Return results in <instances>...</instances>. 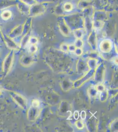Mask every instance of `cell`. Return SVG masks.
Wrapping results in <instances>:
<instances>
[{"label": "cell", "instance_id": "cb8c5ba5", "mask_svg": "<svg viewBox=\"0 0 118 132\" xmlns=\"http://www.w3.org/2000/svg\"><path fill=\"white\" fill-rule=\"evenodd\" d=\"M110 128L112 131H118V120L116 119L111 123Z\"/></svg>", "mask_w": 118, "mask_h": 132}, {"label": "cell", "instance_id": "484cf974", "mask_svg": "<svg viewBox=\"0 0 118 132\" xmlns=\"http://www.w3.org/2000/svg\"><path fill=\"white\" fill-rule=\"evenodd\" d=\"M60 48L64 52L67 53L68 52V45L66 43H63L60 45Z\"/></svg>", "mask_w": 118, "mask_h": 132}, {"label": "cell", "instance_id": "5b68a950", "mask_svg": "<svg viewBox=\"0 0 118 132\" xmlns=\"http://www.w3.org/2000/svg\"><path fill=\"white\" fill-rule=\"evenodd\" d=\"M46 10V8L45 3L36 2L30 6L29 13L32 16H37L44 14Z\"/></svg>", "mask_w": 118, "mask_h": 132}, {"label": "cell", "instance_id": "ba28073f", "mask_svg": "<svg viewBox=\"0 0 118 132\" xmlns=\"http://www.w3.org/2000/svg\"><path fill=\"white\" fill-rule=\"evenodd\" d=\"M95 70H90L86 73L81 78L77 80L73 83V86L75 88H79L85 83L88 81L93 77Z\"/></svg>", "mask_w": 118, "mask_h": 132}, {"label": "cell", "instance_id": "8fae6325", "mask_svg": "<svg viewBox=\"0 0 118 132\" xmlns=\"http://www.w3.org/2000/svg\"><path fill=\"white\" fill-rule=\"evenodd\" d=\"M36 60V58L33 54L24 55L20 59V62L22 66L27 67L33 64Z\"/></svg>", "mask_w": 118, "mask_h": 132}, {"label": "cell", "instance_id": "52a82bcc", "mask_svg": "<svg viewBox=\"0 0 118 132\" xmlns=\"http://www.w3.org/2000/svg\"><path fill=\"white\" fill-rule=\"evenodd\" d=\"M99 46V50L102 53L108 54L113 48V42L110 39H104L100 42Z\"/></svg>", "mask_w": 118, "mask_h": 132}, {"label": "cell", "instance_id": "d6986e66", "mask_svg": "<svg viewBox=\"0 0 118 132\" xmlns=\"http://www.w3.org/2000/svg\"><path fill=\"white\" fill-rule=\"evenodd\" d=\"M89 96L90 98H94L97 96V92L95 86H91L89 87L87 91Z\"/></svg>", "mask_w": 118, "mask_h": 132}, {"label": "cell", "instance_id": "7402d4cb", "mask_svg": "<svg viewBox=\"0 0 118 132\" xmlns=\"http://www.w3.org/2000/svg\"><path fill=\"white\" fill-rule=\"evenodd\" d=\"M38 48L36 45H30L28 47L29 53L31 54H34L37 52Z\"/></svg>", "mask_w": 118, "mask_h": 132}, {"label": "cell", "instance_id": "f1b7e54d", "mask_svg": "<svg viewBox=\"0 0 118 132\" xmlns=\"http://www.w3.org/2000/svg\"><path fill=\"white\" fill-rule=\"evenodd\" d=\"M38 42V40L36 37H30L29 40L28 44L30 45H36Z\"/></svg>", "mask_w": 118, "mask_h": 132}, {"label": "cell", "instance_id": "603a6c76", "mask_svg": "<svg viewBox=\"0 0 118 132\" xmlns=\"http://www.w3.org/2000/svg\"><path fill=\"white\" fill-rule=\"evenodd\" d=\"M84 42L82 39H76L75 40L74 45L75 46L76 48H82V46H83Z\"/></svg>", "mask_w": 118, "mask_h": 132}, {"label": "cell", "instance_id": "74e56055", "mask_svg": "<svg viewBox=\"0 0 118 132\" xmlns=\"http://www.w3.org/2000/svg\"><path fill=\"white\" fill-rule=\"evenodd\" d=\"M103 1H107V0H103Z\"/></svg>", "mask_w": 118, "mask_h": 132}, {"label": "cell", "instance_id": "d6a6232c", "mask_svg": "<svg viewBox=\"0 0 118 132\" xmlns=\"http://www.w3.org/2000/svg\"><path fill=\"white\" fill-rule=\"evenodd\" d=\"M32 106L36 108H39L40 106V102L37 99H34L32 101Z\"/></svg>", "mask_w": 118, "mask_h": 132}, {"label": "cell", "instance_id": "6da1fadb", "mask_svg": "<svg viewBox=\"0 0 118 132\" xmlns=\"http://www.w3.org/2000/svg\"><path fill=\"white\" fill-rule=\"evenodd\" d=\"M63 17L66 24L72 31L78 29H84V20L80 13L75 12Z\"/></svg>", "mask_w": 118, "mask_h": 132}, {"label": "cell", "instance_id": "9a60e30c", "mask_svg": "<svg viewBox=\"0 0 118 132\" xmlns=\"http://www.w3.org/2000/svg\"><path fill=\"white\" fill-rule=\"evenodd\" d=\"M83 17L84 20V29L86 33L89 35L93 30L92 17L85 16Z\"/></svg>", "mask_w": 118, "mask_h": 132}, {"label": "cell", "instance_id": "1f68e13d", "mask_svg": "<svg viewBox=\"0 0 118 132\" xmlns=\"http://www.w3.org/2000/svg\"><path fill=\"white\" fill-rule=\"evenodd\" d=\"M74 53L78 56H81L82 55V54H83V50H82V48H76V50H75Z\"/></svg>", "mask_w": 118, "mask_h": 132}, {"label": "cell", "instance_id": "3957f363", "mask_svg": "<svg viewBox=\"0 0 118 132\" xmlns=\"http://www.w3.org/2000/svg\"><path fill=\"white\" fill-rule=\"evenodd\" d=\"M14 59V53L12 51L7 54L4 59L2 64V72L3 75L5 76L12 68Z\"/></svg>", "mask_w": 118, "mask_h": 132}, {"label": "cell", "instance_id": "4316f807", "mask_svg": "<svg viewBox=\"0 0 118 132\" xmlns=\"http://www.w3.org/2000/svg\"><path fill=\"white\" fill-rule=\"evenodd\" d=\"M75 125L78 129H82L84 128V124L82 120H78L76 122Z\"/></svg>", "mask_w": 118, "mask_h": 132}, {"label": "cell", "instance_id": "f546056e", "mask_svg": "<svg viewBox=\"0 0 118 132\" xmlns=\"http://www.w3.org/2000/svg\"><path fill=\"white\" fill-rule=\"evenodd\" d=\"M11 15V13L10 12H9V11L4 12L2 14V17L5 20L9 19Z\"/></svg>", "mask_w": 118, "mask_h": 132}, {"label": "cell", "instance_id": "ffe728a7", "mask_svg": "<svg viewBox=\"0 0 118 132\" xmlns=\"http://www.w3.org/2000/svg\"><path fill=\"white\" fill-rule=\"evenodd\" d=\"M100 94L99 96V98L100 101L102 102H105L108 100V97L109 96L108 90L105 89V90L100 93Z\"/></svg>", "mask_w": 118, "mask_h": 132}, {"label": "cell", "instance_id": "2e32d148", "mask_svg": "<svg viewBox=\"0 0 118 132\" xmlns=\"http://www.w3.org/2000/svg\"><path fill=\"white\" fill-rule=\"evenodd\" d=\"M77 69L78 73L79 74L83 73L84 72H85L86 71H88L90 70L88 66L87 62L82 59H79V60L78 61Z\"/></svg>", "mask_w": 118, "mask_h": 132}, {"label": "cell", "instance_id": "44dd1931", "mask_svg": "<svg viewBox=\"0 0 118 132\" xmlns=\"http://www.w3.org/2000/svg\"><path fill=\"white\" fill-rule=\"evenodd\" d=\"M6 43L7 44V46L12 50H18L20 48L19 46L15 43V42H13L10 40L7 39Z\"/></svg>", "mask_w": 118, "mask_h": 132}, {"label": "cell", "instance_id": "83f0119b", "mask_svg": "<svg viewBox=\"0 0 118 132\" xmlns=\"http://www.w3.org/2000/svg\"><path fill=\"white\" fill-rule=\"evenodd\" d=\"M30 37L29 36L26 35L24 38H23L22 42H21V46L22 47L25 46L27 43H28Z\"/></svg>", "mask_w": 118, "mask_h": 132}, {"label": "cell", "instance_id": "7a4b0ae2", "mask_svg": "<svg viewBox=\"0 0 118 132\" xmlns=\"http://www.w3.org/2000/svg\"><path fill=\"white\" fill-rule=\"evenodd\" d=\"M77 9V4L70 0L62 2L57 6L55 12L57 15L61 16L70 15L75 13V10Z\"/></svg>", "mask_w": 118, "mask_h": 132}, {"label": "cell", "instance_id": "d590c367", "mask_svg": "<svg viewBox=\"0 0 118 132\" xmlns=\"http://www.w3.org/2000/svg\"><path fill=\"white\" fill-rule=\"evenodd\" d=\"M79 116H80V114H79V111H75L74 113L73 117L75 119V120H78L79 119Z\"/></svg>", "mask_w": 118, "mask_h": 132}, {"label": "cell", "instance_id": "4fadbf2b", "mask_svg": "<svg viewBox=\"0 0 118 132\" xmlns=\"http://www.w3.org/2000/svg\"><path fill=\"white\" fill-rule=\"evenodd\" d=\"M40 114V109L32 106L27 111V119L29 121H34L36 120Z\"/></svg>", "mask_w": 118, "mask_h": 132}, {"label": "cell", "instance_id": "8992f818", "mask_svg": "<svg viewBox=\"0 0 118 132\" xmlns=\"http://www.w3.org/2000/svg\"><path fill=\"white\" fill-rule=\"evenodd\" d=\"M9 95L12 100L17 105L23 109H27V100L26 98L15 92L9 91Z\"/></svg>", "mask_w": 118, "mask_h": 132}, {"label": "cell", "instance_id": "4dcf8cb0", "mask_svg": "<svg viewBox=\"0 0 118 132\" xmlns=\"http://www.w3.org/2000/svg\"><path fill=\"white\" fill-rule=\"evenodd\" d=\"M35 1L36 2H38V3L47 4L48 3L55 2L58 1V0H35Z\"/></svg>", "mask_w": 118, "mask_h": 132}, {"label": "cell", "instance_id": "5bb4252c", "mask_svg": "<svg viewBox=\"0 0 118 132\" xmlns=\"http://www.w3.org/2000/svg\"><path fill=\"white\" fill-rule=\"evenodd\" d=\"M94 2L93 0H80L77 4V7L79 10H83L84 9L94 6Z\"/></svg>", "mask_w": 118, "mask_h": 132}, {"label": "cell", "instance_id": "30bf717a", "mask_svg": "<svg viewBox=\"0 0 118 132\" xmlns=\"http://www.w3.org/2000/svg\"><path fill=\"white\" fill-rule=\"evenodd\" d=\"M87 42L93 51L97 50V31L94 29H93L91 33L89 35Z\"/></svg>", "mask_w": 118, "mask_h": 132}, {"label": "cell", "instance_id": "277c9868", "mask_svg": "<svg viewBox=\"0 0 118 132\" xmlns=\"http://www.w3.org/2000/svg\"><path fill=\"white\" fill-rule=\"evenodd\" d=\"M106 67L103 63L98 65L96 68L94 73V81L97 84L103 83L105 80L106 72Z\"/></svg>", "mask_w": 118, "mask_h": 132}, {"label": "cell", "instance_id": "7c38bea8", "mask_svg": "<svg viewBox=\"0 0 118 132\" xmlns=\"http://www.w3.org/2000/svg\"><path fill=\"white\" fill-rule=\"evenodd\" d=\"M108 14L104 11H94L92 16L93 20L101 21L105 23L108 20Z\"/></svg>", "mask_w": 118, "mask_h": 132}, {"label": "cell", "instance_id": "d4e9b609", "mask_svg": "<svg viewBox=\"0 0 118 132\" xmlns=\"http://www.w3.org/2000/svg\"><path fill=\"white\" fill-rule=\"evenodd\" d=\"M96 89L97 90L98 92L100 93L101 92L103 91L104 90H105L106 89L105 86L103 83H99L97 84V86H95Z\"/></svg>", "mask_w": 118, "mask_h": 132}, {"label": "cell", "instance_id": "ac0fdd59", "mask_svg": "<svg viewBox=\"0 0 118 132\" xmlns=\"http://www.w3.org/2000/svg\"><path fill=\"white\" fill-rule=\"evenodd\" d=\"M97 63V59L90 58L87 61V63L90 70H95L98 66Z\"/></svg>", "mask_w": 118, "mask_h": 132}, {"label": "cell", "instance_id": "e0dca14e", "mask_svg": "<svg viewBox=\"0 0 118 132\" xmlns=\"http://www.w3.org/2000/svg\"><path fill=\"white\" fill-rule=\"evenodd\" d=\"M76 39H82L84 36L85 34L86 33L84 29H78L72 31Z\"/></svg>", "mask_w": 118, "mask_h": 132}, {"label": "cell", "instance_id": "8d00e7d4", "mask_svg": "<svg viewBox=\"0 0 118 132\" xmlns=\"http://www.w3.org/2000/svg\"><path fill=\"white\" fill-rule=\"evenodd\" d=\"M2 87L0 86V93H2Z\"/></svg>", "mask_w": 118, "mask_h": 132}, {"label": "cell", "instance_id": "e575fe53", "mask_svg": "<svg viewBox=\"0 0 118 132\" xmlns=\"http://www.w3.org/2000/svg\"><path fill=\"white\" fill-rule=\"evenodd\" d=\"M80 116L81 117V119L82 120H85L86 118V113L85 111H81Z\"/></svg>", "mask_w": 118, "mask_h": 132}, {"label": "cell", "instance_id": "9c48e42d", "mask_svg": "<svg viewBox=\"0 0 118 132\" xmlns=\"http://www.w3.org/2000/svg\"><path fill=\"white\" fill-rule=\"evenodd\" d=\"M57 25L60 31L64 36L69 37L72 34V31L67 25L63 16H60L58 19Z\"/></svg>", "mask_w": 118, "mask_h": 132}, {"label": "cell", "instance_id": "836d02e7", "mask_svg": "<svg viewBox=\"0 0 118 132\" xmlns=\"http://www.w3.org/2000/svg\"><path fill=\"white\" fill-rule=\"evenodd\" d=\"M76 48V47L74 45V44L68 45V52L69 51L71 53H74Z\"/></svg>", "mask_w": 118, "mask_h": 132}]
</instances>
